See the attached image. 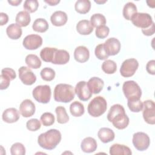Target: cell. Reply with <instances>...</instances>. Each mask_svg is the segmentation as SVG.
<instances>
[{
    "label": "cell",
    "instance_id": "c3c4849f",
    "mask_svg": "<svg viewBox=\"0 0 155 155\" xmlns=\"http://www.w3.org/2000/svg\"><path fill=\"white\" fill-rule=\"evenodd\" d=\"M8 21V15L3 12L0 13V25H4L6 24Z\"/></svg>",
    "mask_w": 155,
    "mask_h": 155
},
{
    "label": "cell",
    "instance_id": "b9f144b4",
    "mask_svg": "<svg viewBox=\"0 0 155 155\" xmlns=\"http://www.w3.org/2000/svg\"><path fill=\"white\" fill-rule=\"evenodd\" d=\"M110 32V28L106 25H101L96 29L95 34L97 38L99 39H104L106 38Z\"/></svg>",
    "mask_w": 155,
    "mask_h": 155
},
{
    "label": "cell",
    "instance_id": "6da1fadb",
    "mask_svg": "<svg viewBox=\"0 0 155 155\" xmlns=\"http://www.w3.org/2000/svg\"><path fill=\"white\" fill-rule=\"evenodd\" d=\"M107 119L119 130L125 128L129 124V117L125 114V109L120 104L112 105L107 114Z\"/></svg>",
    "mask_w": 155,
    "mask_h": 155
},
{
    "label": "cell",
    "instance_id": "4fadbf2b",
    "mask_svg": "<svg viewBox=\"0 0 155 155\" xmlns=\"http://www.w3.org/2000/svg\"><path fill=\"white\" fill-rule=\"evenodd\" d=\"M75 93L77 94L78 98L82 101H87L89 100L92 95L90 91L87 83L85 81H79L76 85Z\"/></svg>",
    "mask_w": 155,
    "mask_h": 155
},
{
    "label": "cell",
    "instance_id": "cb8c5ba5",
    "mask_svg": "<svg viewBox=\"0 0 155 155\" xmlns=\"http://www.w3.org/2000/svg\"><path fill=\"white\" fill-rule=\"evenodd\" d=\"M78 32L82 35H90L93 30V27L88 20H81L76 25Z\"/></svg>",
    "mask_w": 155,
    "mask_h": 155
},
{
    "label": "cell",
    "instance_id": "681fc988",
    "mask_svg": "<svg viewBox=\"0 0 155 155\" xmlns=\"http://www.w3.org/2000/svg\"><path fill=\"white\" fill-rule=\"evenodd\" d=\"M45 2L47 4H48L50 5H56L58 3H59V0H49V1H45Z\"/></svg>",
    "mask_w": 155,
    "mask_h": 155
},
{
    "label": "cell",
    "instance_id": "4316f807",
    "mask_svg": "<svg viewBox=\"0 0 155 155\" xmlns=\"http://www.w3.org/2000/svg\"><path fill=\"white\" fill-rule=\"evenodd\" d=\"M76 11L81 14L88 13L91 8V2L89 0H78L74 5Z\"/></svg>",
    "mask_w": 155,
    "mask_h": 155
},
{
    "label": "cell",
    "instance_id": "52a82bcc",
    "mask_svg": "<svg viewBox=\"0 0 155 155\" xmlns=\"http://www.w3.org/2000/svg\"><path fill=\"white\" fill-rule=\"evenodd\" d=\"M134 25L145 29L148 28L153 22L152 17L147 13H136L131 18Z\"/></svg>",
    "mask_w": 155,
    "mask_h": 155
},
{
    "label": "cell",
    "instance_id": "836d02e7",
    "mask_svg": "<svg viewBox=\"0 0 155 155\" xmlns=\"http://www.w3.org/2000/svg\"><path fill=\"white\" fill-rule=\"evenodd\" d=\"M90 23L93 27H98L106 24L105 17L101 13H95L90 18Z\"/></svg>",
    "mask_w": 155,
    "mask_h": 155
},
{
    "label": "cell",
    "instance_id": "f546056e",
    "mask_svg": "<svg viewBox=\"0 0 155 155\" xmlns=\"http://www.w3.org/2000/svg\"><path fill=\"white\" fill-rule=\"evenodd\" d=\"M25 62L28 67L38 69L41 66V61L36 54H28L25 59Z\"/></svg>",
    "mask_w": 155,
    "mask_h": 155
},
{
    "label": "cell",
    "instance_id": "ffe728a7",
    "mask_svg": "<svg viewBox=\"0 0 155 155\" xmlns=\"http://www.w3.org/2000/svg\"><path fill=\"white\" fill-rule=\"evenodd\" d=\"M90 57L88 49L85 46L77 47L74 51V58L79 62L84 63L87 62Z\"/></svg>",
    "mask_w": 155,
    "mask_h": 155
},
{
    "label": "cell",
    "instance_id": "7a4b0ae2",
    "mask_svg": "<svg viewBox=\"0 0 155 155\" xmlns=\"http://www.w3.org/2000/svg\"><path fill=\"white\" fill-rule=\"evenodd\" d=\"M61 140V134L56 129H50L41 133L38 137L39 145L44 149L51 150L56 147Z\"/></svg>",
    "mask_w": 155,
    "mask_h": 155
},
{
    "label": "cell",
    "instance_id": "f907efd6",
    "mask_svg": "<svg viewBox=\"0 0 155 155\" xmlns=\"http://www.w3.org/2000/svg\"><path fill=\"white\" fill-rule=\"evenodd\" d=\"M22 0H16V1H8V2L13 6H18L19 4H21Z\"/></svg>",
    "mask_w": 155,
    "mask_h": 155
},
{
    "label": "cell",
    "instance_id": "f35d334b",
    "mask_svg": "<svg viewBox=\"0 0 155 155\" xmlns=\"http://www.w3.org/2000/svg\"><path fill=\"white\" fill-rule=\"evenodd\" d=\"M39 7V2L37 0H26L23 5L25 11L30 13L35 12Z\"/></svg>",
    "mask_w": 155,
    "mask_h": 155
},
{
    "label": "cell",
    "instance_id": "d6986e66",
    "mask_svg": "<svg viewBox=\"0 0 155 155\" xmlns=\"http://www.w3.org/2000/svg\"><path fill=\"white\" fill-rule=\"evenodd\" d=\"M67 19L68 17L67 14L61 10L56 11L50 17L51 22L53 25L56 27H61L65 25Z\"/></svg>",
    "mask_w": 155,
    "mask_h": 155
},
{
    "label": "cell",
    "instance_id": "74e56055",
    "mask_svg": "<svg viewBox=\"0 0 155 155\" xmlns=\"http://www.w3.org/2000/svg\"><path fill=\"white\" fill-rule=\"evenodd\" d=\"M40 119L44 126L48 127L54 124L55 119L54 115L52 113L49 112H45L41 115Z\"/></svg>",
    "mask_w": 155,
    "mask_h": 155
},
{
    "label": "cell",
    "instance_id": "30bf717a",
    "mask_svg": "<svg viewBox=\"0 0 155 155\" xmlns=\"http://www.w3.org/2000/svg\"><path fill=\"white\" fill-rule=\"evenodd\" d=\"M143 117L144 120L148 124H155V104L152 100L145 101L143 103Z\"/></svg>",
    "mask_w": 155,
    "mask_h": 155
},
{
    "label": "cell",
    "instance_id": "8992f818",
    "mask_svg": "<svg viewBox=\"0 0 155 155\" xmlns=\"http://www.w3.org/2000/svg\"><path fill=\"white\" fill-rule=\"evenodd\" d=\"M35 99L39 103L47 104L50 101L51 91L49 85H38L32 91Z\"/></svg>",
    "mask_w": 155,
    "mask_h": 155
},
{
    "label": "cell",
    "instance_id": "7402d4cb",
    "mask_svg": "<svg viewBox=\"0 0 155 155\" xmlns=\"http://www.w3.org/2000/svg\"><path fill=\"white\" fill-rule=\"evenodd\" d=\"M97 136L102 142L104 143L113 141L115 137L114 131L111 129L106 127L101 128L97 133Z\"/></svg>",
    "mask_w": 155,
    "mask_h": 155
},
{
    "label": "cell",
    "instance_id": "f6af8a7d",
    "mask_svg": "<svg viewBox=\"0 0 155 155\" xmlns=\"http://www.w3.org/2000/svg\"><path fill=\"white\" fill-rule=\"evenodd\" d=\"M1 74H4L7 75V76H8L11 80H13L14 79L16 78V73L15 71L14 70H13L12 68H4L1 71Z\"/></svg>",
    "mask_w": 155,
    "mask_h": 155
},
{
    "label": "cell",
    "instance_id": "5b68a950",
    "mask_svg": "<svg viewBox=\"0 0 155 155\" xmlns=\"http://www.w3.org/2000/svg\"><path fill=\"white\" fill-rule=\"evenodd\" d=\"M122 90L125 97L128 99H140L142 90L139 85L134 81H125L122 85Z\"/></svg>",
    "mask_w": 155,
    "mask_h": 155
},
{
    "label": "cell",
    "instance_id": "603a6c76",
    "mask_svg": "<svg viewBox=\"0 0 155 155\" xmlns=\"http://www.w3.org/2000/svg\"><path fill=\"white\" fill-rule=\"evenodd\" d=\"M110 154L111 155H130L132 152L129 147L119 143H114L110 148Z\"/></svg>",
    "mask_w": 155,
    "mask_h": 155
},
{
    "label": "cell",
    "instance_id": "d6a6232c",
    "mask_svg": "<svg viewBox=\"0 0 155 155\" xmlns=\"http://www.w3.org/2000/svg\"><path fill=\"white\" fill-rule=\"evenodd\" d=\"M55 112L57 115V121L58 123L64 124L68 122L69 120V116L64 107H57L55 109Z\"/></svg>",
    "mask_w": 155,
    "mask_h": 155
},
{
    "label": "cell",
    "instance_id": "3957f363",
    "mask_svg": "<svg viewBox=\"0 0 155 155\" xmlns=\"http://www.w3.org/2000/svg\"><path fill=\"white\" fill-rule=\"evenodd\" d=\"M75 95V91L72 85L67 84H59L54 89V99L59 102L68 103L71 101Z\"/></svg>",
    "mask_w": 155,
    "mask_h": 155
},
{
    "label": "cell",
    "instance_id": "5bb4252c",
    "mask_svg": "<svg viewBox=\"0 0 155 155\" xmlns=\"http://www.w3.org/2000/svg\"><path fill=\"white\" fill-rule=\"evenodd\" d=\"M104 48L108 56H114L117 54L120 50V42L115 38H108L104 43Z\"/></svg>",
    "mask_w": 155,
    "mask_h": 155
},
{
    "label": "cell",
    "instance_id": "e0dca14e",
    "mask_svg": "<svg viewBox=\"0 0 155 155\" xmlns=\"http://www.w3.org/2000/svg\"><path fill=\"white\" fill-rule=\"evenodd\" d=\"M69 60L70 54L67 51L57 49L54 52L51 63L53 64L64 65L67 64Z\"/></svg>",
    "mask_w": 155,
    "mask_h": 155
},
{
    "label": "cell",
    "instance_id": "e575fe53",
    "mask_svg": "<svg viewBox=\"0 0 155 155\" xmlns=\"http://www.w3.org/2000/svg\"><path fill=\"white\" fill-rule=\"evenodd\" d=\"M102 70L107 74H113L117 70L116 64L112 60H106L102 64Z\"/></svg>",
    "mask_w": 155,
    "mask_h": 155
},
{
    "label": "cell",
    "instance_id": "83f0119b",
    "mask_svg": "<svg viewBox=\"0 0 155 155\" xmlns=\"http://www.w3.org/2000/svg\"><path fill=\"white\" fill-rule=\"evenodd\" d=\"M48 27L47 21L43 18L36 19L32 25L33 30L39 33L45 32L48 29Z\"/></svg>",
    "mask_w": 155,
    "mask_h": 155
},
{
    "label": "cell",
    "instance_id": "ac0fdd59",
    "mask_svg": "<svg viewBox=\"0 0 155 155\" xmlns=\"http://www.w3.org/2000/svg\"><path fill=\"white\" fill-rule=\"evenodd\" d=\"M19 117V112L15 108H9L5 110L2 116V120L8 124L16 122Z\"/></svg>",
    "mask_w": 155,
    "mask_h": 155
},
{
    "label": "cell",
    "instance_id": "2e32d148",
    "mask_svg": "<svg viewBox=\"0 0 155 155\" xmlns=\"http://www.w3.org/2000/svg\"><path fill=\"white\" fill-rule=\"evenodd\" d=\"M87 83L88 87L92 94H98L103 89L104 82L102 79L98 77L90 78Z\"/></svg>",
    "mask_w": 155,
    "mask_h": 155
},
{
    "label": "cell",
    "instance_id": "ee69618b",
    "mask_svg": "<svg viewBox=\"0 0 155 155\" xmlns=\"http://www.w3.org/2000/svg\"><path fill=\"white\" fill-rule=\"evenodd\" d=\"M1 79V84H0V89L1 90H5L10 85V82L11 79L5 74H1L0 76Z\"/></svg>",
    "mask_w": 155,
    "mask_h": 155
},
{
    "label": "cell",
    "instance_id": "bcb514c9",
    "mask_svg": "<svg viewBox=\"0 0 155 155\" xmlns=\"http://www.w3.org/2000/svg\"><path fill=\"white\" fill-rule=\"evenodd\" d=\"M146 70L147 71L152 75L155 74V61L151 60L148 62L146 65Z\"/></svg>",
    "mask_w": 155,
    "mask_h": 155
},
{
    "label": "cell",
    "instance_id": "ba28073f",
    "mask_svg": "<svg viewBox=\"0 0 155 155\" xmlns=\"http://www.w3.org/2000/svg\"><path fill=\"white\" fill-rule=\"evenodd\" d=\"M133 144L138 151H145L150 145V139L147 134L143 132H137L133 136Z\"/></svg>",
    "mask_w": 155,
    "mask_h": 155
},
{
    "label": "cell",
    "instance_id": "9c48e42d",
    "mask_svg": "<svg viewBox=\"0 0 155 155\" xmlns=\"http://www.w3.org/2000/svg\"><path fill=\"white\" fill-rule=\"evenodd\" d=\"M139 67L138 61L134 58H131L125 60L120 67V74L125 78H128L133 76Z\"/></svg>",
    "mask_w": 155,
    "mask_h": 155
},
{
    "label": "cell",
    "instance_id": "d590c367",
    "mask_svg": "<svg viewBox=\"0 0 155 155\" xmlns=\"http://www.w3.org/2000/svg\"><path fill=\"white\" fill-rule=\"evenodd\" d=\"M127 105L131 111L135 113L140 112L143 109V102L140 99H137L128 100Z\"/></svg>",
    "mask_w": 155,
    "mask_h": 155
},
{
    "label": "cell",
    "instance_id": "9a60e30c",
    "mask_svg": "<svg viewBox=\"0 0 155 155\" xmlns=\"http://www.w3.org/2000/svg\"><path fill=\"white\" fill-rule=\"evenodd\" d=\"M35 105L30 99L24 100L19 105V112L24 117L32 116L35 113Z\"/></svg>",
    "mask_w": 155,
    "mask_h": 155
},
{
    "label": "cell",
    "instance_id": "d4e9b609",
    "mask_svg": "<svg viewBox=\"0 0 155 155\" xmlns=\"http://www.w3.org/2000/svg\"><path fill=\"white\" fill-rule=\"evenodd\" d=\"M6 33L12 39H18L22 36V31L17 24H11L6 28Z\"/></svg>",
    "mask_w": 155,
    "mask_h": 155
},
{
    "label": "cell",
    "instance_id": "f1b7e54d",
    "mask_svg": "<svg viewBox=\"0 0 155 155\" xmlns=\"http://www.w3.org/2000/svg\"><path fill=\"white\" fill-rule=\"evenodd\" d=\"M136 13L137 7L134 3L128 2L125 4L123 8V16L127 20L130 21L131 17Z\"/></svg>",
    "mask_w": 155,
    "mask_h": 155
},
{
    "label": "cell",
    "instance_id": "277c9868",
    "mask_svg": "<svg viewBox=\"0 0 155 155\" xmlns=\"http://www.w3.org/2000/svg\"><path fill=\"white\" fill-rule=\"evenodd\" d=\"M107 103L102 96H97L93 98L88 104L87 111L88 114L94 117L102 115L107 110Z\"/></svg>",
    "mask_w": 155,
    "mask_h": 155
},
{
    "label": "cell",
    "instance_id": "60d3db41",
    "mask_svg": "<svg viewBox=\"0 0 155 155\" xmlns=\"http://www.w3.org/2000/svg\"><path fill=\"white\" fill-rule=\"evenodd\" d=\"M94 53L97 58L100 60L107 59L109 56L104 48V44H100L96 47Z\"/></svg>",
    "mask_w": 155,
    "mask_h": 155
},
{
    "label": "cell",
    "instance_id": "1f68e13d",
    "mask_svg": "<svg viewBox=\"0 0 155 155\" xmlns=\"http://www.w3.org/2000/svg\"><path fill=\"white\" fill-rule=\"evenodd\" d=\"M70 111L74 117H80L84 113V107L78 101L72 102L70 106Z\"/></svg>",
    "mask_w": 155,
    "mask_h": 155
},
{
    "label": "cell",
    "instance_id": "7dc6e473",
    "mask_svg": "<svg viewBox=\"0 0 155 155\" xmlns=\"http://www.w3.org/2000/svg\"><path fill=\"white\" fill-rule=\"evenodd\" d=\"M142 32L145 36H149L153 35L155 32V26H154V22L152 23V24L148 28H147L145 29H142Z\"/></svg>",
    "mask_w": 155,
    "mask_h": 155
},
{
    "label": "cell",
    "instance_id": "816d5d0a",
    "mask_svg": "<svg viewBox=\"0 0 155 155\" xmlns=\"http://www.w3.org/2000/svg\"><path fill=\"white\" fill-rule=\"evenodd\" d=\"M95 2L97 3V4H104L106 2V1H94Z\"/></svg>",
    "mask_w": 155,
    "mask_h": 155
},
{
    "label": "cell",
    "instance_id": "4dcf8cb0",
    "mask_svg": "<svg viewBox=\"0 0 155 155\" xmlns=\"http://www.w3.org/2000/svg\"><path fill=\"white\" fill-rule=\"evenodd\" d=\"M56 48L45 47L40 51L41 58L46 62H51Z\"/></svg>",
    "mask_w": 155,
    "mask_h": 155
},
{
    "label": "cell",
    "instance_id": "7c38bea8",
    "mask_svg": "<svg viewBox=\"0 0 155 155\" xmlns=\"http://www.w3.org/2000/svg\"><path fill=\"white\" fill-rule=\"evenodd\" d=\"M22 44L27 50H36L42 45V38L38 35H29L25 37L23 40Z\"/></svg>",
    "mask_w": 155,
    "mask_h": 155
},
{
    "label": "cell",
    "instance_id": "7bdbcfd3",
    "mask_svg": "<svg viewBox=\"0 0 155 155\" xmlns=\"http://www.w3.org/2000/svg\"><path fill=\"white\" fill-rule=\"evenodd\" d=\"M41 126L40 121L37 119H31L26 123L27 128L29 131H35L40 129Z\"/></svg>",
    "mask_w": 155,
    "mask_h": 155
},
{
    "label": "cell",
    "instance_id": "8fae6325",
    "mask_svg": "<svg viewBox=\"0 0 155 155\" xmlns=\"http://www.w3.org/2000/svg\"><path fill=\"white\" fill-rule=\"evenodd\" d=\"M19 78L22 82L27 85L33 84L36 81V76L27 67L22 66L19 70Z\"/></svg>",
    "mask_w": 155,
    "mask_h": 155
},
{
    "label": "cell",
    "instance_id": "8d00e7d4",
    "mask_svg": "<svg viewBox=\"0 0 155 155\" xmlns=\"http://www.w3.org/2000/svg\"><path fill=\"white\" fill-rule=\"evenodd\" d=\"M40 74L43 80L45 81H51L55 77V71L51 68L45 67L41 71Z\"/></svg>",
    "mask_w": 155,
    "mask_h": 155
},
{
    "label": "cell",
    "instance_id": "ab89813d",
    "mask_svg": "<svg viewBox=\"0 0 155 155\" xmlns=\"http://www.w3.org/2000/svg\"><path fill=\"white\" fill-rule=\"evenodd\" d=\"M10 153L12 155H24L25 154V148L21 143L16 142L12 145Z\"/></svg>",
    "mask_w": 155,
    "mask_h": 155
},
{
    "label": "cell",
    "instance_id": "484cf974",
    "mask_svg": "<svg viewBox=\"0 0 155 155\" xmlns=\"http://www.w3.org/2000/svg\"><path fill=\"white\" fill-rule=\"evenodd\" d=\"M15 21L20 27H26L31 21L30 15L27 11H21L16 15Z\"/></svg>",
    "mask_w": 155,
    "mask_h": 155
},
{
    "label": "cell",
    "instance_id": "44dd1931",
    "mask_svg": "<svg viewBox=\"0 0 155 155\" xmlns=\"http://www.w3.org/2000/svg\"><path fill=\"white\" fill-rule=\"evenodd\" d=\"M97 142L96 140L91 137H87L84 138L81 143V147L82 150L87 153L94 152L97 148Z\"/></svg>",
    "mask_w": 155,
    "mask_h": 155
}]
</instances>
